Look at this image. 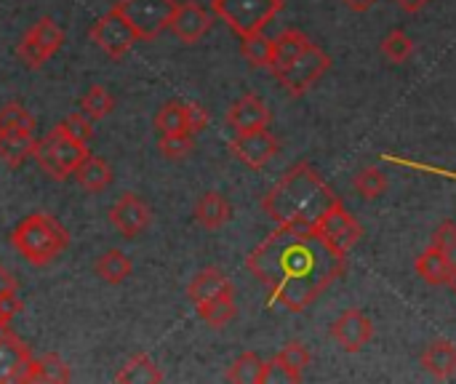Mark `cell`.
I'll list each match as a JSON object with an SVG mask.
<instances>
[{
  "label": "cell",
  "instance_id": "4dcf8cb0",
  "mask_svg": "<svg viewBox=\"0 0 456 384\" xmlns=\"http://www.w3.org/2000/svg\"><path fill=\"white\" fill-rule=\"evenodd\" d=\"M353 187H355V192H358L361 198L377 200V198H382L385 190H387V176H385V171H382L379 166H369V168H361V171L355 174Z\"/></svg>",
  "mask_w": 456,
  "mask_h": 384
},
{
  "label": "cell",
  "instance_id": "44dd1931",
  "mask_svg": "<svg viewBox=\"0 0 456 384\" xmlns=\"http://www.w3.org/2000/svg\"><path fill=\"white\" fill-rule=\"evenodd\" d=\"M313 40L302 32V29H283L275 40H273V75L281 72L283 67H289Z\"/></svg>",
  "mask_w": 456,
  "mask_h": 384
},
{
  "label": "cell",
  "instance_id": "4fadbf2b",
  "mask_svg": "<svg viewBox=\"0 0 456 384\" xmlns=\"http://www.w3.org/2000/svg\"><path fill=\"white\" fill-rule=\"evenodd\" d=\"M32 366L29 347L8 331V326L0 329V382H27Z\"/></svg>",
  "mask_w": 456,
  "mask_h": 384
},
{
  "label": "cell",
  "instance_id": "6da1fadb",
  "mask_svg": "<svg viewBox=\"0 0 456 384\" xmlns=\"http://www.w3.org/2000/svg\"><path fill=\"white\" fill-rule=\"evenodd\" d=\"M246 267L267 289L273 305L289 313H305L342 278L347 257L337 254L313 227L278 225L248 254Z\"/></svg>",
  "mask_w": 456,
  "mask_h": 384
},
{
  "label": "cell",
  "instance_id": "e0dca14e",
  "mask_svg": "<svg viewBox=\"0 0 456 384\" xmlns=\"http://www.w3.org/2000/svg\"><path fill=\"white\" fill-rule=\"evenodd\" d=\"M230 291H235V289H232L230 278H227L219 267H206V270H200V273L190 281V286H187V297H190V302H192L195 307L203 305V302H208V299H216V297H222V294H230Z\"/></svg>",
  "mask_w": 456,
  "mask_h": 384
},
{
  "label": "cell",
  "instance_id": "f6af8a7d",
  "mask_svg": "<svg viewBox=\"0 0 456 384\" xmlns=\"http://www.w3.org/2000/svg\"><path fill=\"white\" fill-rule=\"evenodd\" d=\"M446 286L452 289V294L456 297V262L452 265V273H449V278H446Z\"/></svg>",
  "mask_w": 456,
  "mask_h": 384
},
{
  "label": "cell",
  "instance_id": "e575fe53",
  "mask_svg": "<svg viewBox=\"0 0 456 384\" xmlns=\"http://www.w3.org/2000/svg\"><path fill=\"white\" fill-rule=\"evenodd\" d=\"M155 131L158 134H179V131H187L184 128V104L182 102H168L158 110L155 115Z\"/></svg>",
  "mask_w": 456,
  "mask_h": 384
},
{
  "label": "cell",
  "instance_id": "1f68e13d",
  "mask_svg": "<svg viewBox=\"0 0 456 384\" xmlns=\"http://www.w3.org/2000/svg\"><path fill=\"white\" fill-rule=\"evenodd\" d=\"M115 110V99L104 86H91L83 99H80V112L88 115L91 120H102Z\"/></svg>",
  "mask_w": 456,
  "mask_h": 384
},
{
  "label": "cell",
  "instance_id": "5b68a950",
  "mask_svg": "<svg viewBox=\"0 0 456 384\" xmlns=\"http://www.w3.org/2000/svg\"><path fill=\"white\" fill-rule=\"evenodd\" d=\"M211 11L238 35L262 32L281 11L283 0H211Z\"/></svg>",
  "mask_w": 456,
  "mask_h": 384
},
{
  "label": "cell",
  "instance_id": "b9f144b4",
  "mask_svg": "<svg viewBox=\"0 0 456 384\" xmlns=\"http://www.w3.org/2000/svg\"><path fill=\"white\" fill-rule=\"evenodd\" d=\"M19 291V283H16V278L0 265V299L3 297H8V294H16Z\"/></svg>",
  "mask_w": 456,
  "mask_h": 384
},
{
  "label": "cell",
  "instance_id": "83f0119b",
  "mask_svg": "<svg viewBox=\"0 0 456 384\" xmlns=\"http://www.w3.org/2000/svg\"><path fill=\"white\" fill-rule=\"evenodd\" d=\"M227 382L235 384H262L265 382V361L256 353H243L227 369Z\"/></svg>",
  "mask_w": 456,
  "mask_h": 384
},
{
  "label": "cell",
  "instance_id": "9a60e30c",
  "mask_svg": "<svg viewBox=\"0 0 456 384\" xmlns=\"http://www.w3.org/2000/svg\"><path fill=\"white\" fill-rule=\"evenodd\" d=\"M211 13L198 5V3H176V11L171 16L168 29L182 40V43H198L208 35L211 29Z\"/></svg>",
  "mask_w": 456,
  "mask_h": 384
},
{
  "label": "cell",
  "instance_id": "f546056e",
  "mask_svg": "<svg viewBox=\"0 0 456 384\" xmlns=\"http://www.w3.org/2000/svg\"><path fill=\"white\" fill-rule=\"evenodd\" d=\"M240 53L246 56L248 64L270 69V64H273V37H267L265 32L246 35V37H240Z\"/></svg>",
  "mask_w": 456,
  "mask_h": 384
},
{
  "label": "cell",
  "instance_id": "d4e9b609",
  "mask_svg": "<svg viewBox=\"0 0 456 384\" xmlns=\"http://www.w3.org/2000/svg\"><path fill=\"white\" fill-rule=\"evenodd\" d=\"M35 134H0V160L8 168H19L35 152Z\"/></svg>",
  "mask_w": 456,
  "mask_h": 384
},
{
  "label": "cell",
  "instance_id": "ee69618b",
  "mask_svg": "<svg viewBox=\"0 0 456 384\" xmlns=\"http://www.w3.org/2000/svg\"><path fill=\"white\" fill-rule=\"evenodd\" d=\"M406 13H417V11H422L430 0H395Z\"/></svg>",
  "mask_w": 456,
  "mask_h": 384
},
{
  "label": "cell",
  "instance_id": "4316f807",
  "mask_svg": "<svg viewBox=\"0 0 456 384\" xmlns=\"http://www.w3.org/2000/svg\"><path fill=\"white\" fill-rule=\"evenodd\" d=\"M69 380H72L69 366H67L56 353H48V355H43V358L32 361V366H29V377H27V382H53V384L69 382Z\"/></svg>",
  "mask_w": 456,
  "mask_h": 384
},
{
  "label": "cell",
  "instance_id": "2e32d148",
  "mask_svg": "<svg viewBox=\"0 0 456 384\" xmlns=\"http://www.w3.org/2000/svg\"><path fill=\"white\" fill-rule=\"evenodd\" d=\"M227 126L240 134V131H254V128H267L270 126V107L256 96V94H246L240 96L230 112H227Z\"/></svg>",
  "mask_w": 456,
  "mask_h": 384
},
{
  "label": "cell",
  "instance_id": "836d02e7",
  "mask_svg": "<svg viewBox=\"0 0 456 384\" xmlns=\"http://www.w3.org/2000/svg\"><path fill=\"white\" fill-rule=\"evenodd\" d=\"M158 150H160V155L168 158V160H184V158L195 150V136L187 134V131H179V134H160Z\"/></svg>",
  "mask_w": 456,
  "mask_h": 384
},
{
  "label": "cell",
  "instance_id": "8fae6325",
  "mask_svg": "<svg viewBox=\"0 0 456 384\" xmlns=\"http://www.w3.org/2000/svg\"><path fill=\"white\" fill-rule=\"evenodd\" d=\"M232 155L246 163L248 168H265L281 150L278 139L267 131V128H254V131H240L235 134V139L230 142Z\"/></svg>",
  "mask_w": 456,
  "mask_h": 384
},
{
  "label": "cell",
  "instance_id": "ac0fdd59",
  "mask_svg": "<svg viewBox=\"0 0 456 384\" xmlns=\"http://www.w3.org/2000/svg\"><path fill=\"white\" fill-rule=\"evenodd\" d=\"M422 369L433 374L436 380H452L456 377V345L449 339H436L422 353Z\"/></svg>",
  "mask_w": 456,
  "mask_h": 384
},
{
  "label": "cell",
  "instance_id": "9c48e42d",
  "mask_svg": "<svg viewBox=\"0 0 456 384\" xmlns=\"http://www.w3.org/2000/svg\"><path fill=\"white\" fill-rule=\"evenodd\" d=\"M337 254H342V257H347L353 249H355V243L363 238V227H361V222L345 208V203L342 200H337L318 222H315V227H313Z\"/></svg>",
  "mask_w": 456,
  "mask_h": 384
},
{
  "label": "cell",
  "instance_id": "603a6c76",
  "mask_svg": "<svg viewBox=\"0 0 456 384\" xmlns=\"http://www.w3.org/2000/svg\"><path fill=\"white\" fill-rule=\"evenodd\" d=\"M195 313H198V318H200L206 326H211V329H224V326H230V323L235 321V315H238L235 291L222 294V297H216V299H208V302L198 305Z\"/></svg>",
  "mask_w": 456,
  "mask_h": 384
},
{
  "label": "cell",
  "instance_id": "d6986e66",
  "mask_svg": "<svg viewBox=\"0 0 456 384\" xmlns=\"http://www.w3.org/2000/svg\"><path fill=\"white\" fill-rule=\"evenodd\" d=\"M195 219L206 230H222L232 219V206L222 192H203L195 203Z\"/></svg>",
  "mask_w": 456,
  "mask_h": 384
},
{
  "label": "cell",
  "instance_id": "8d00e7d4",
  "mask_svg": "<svg viewBox=\"0 0 456 384\" xmlns=\"http://www.w3.org/2000/svg\"><path fill=\"white\" fill-rule=\"evenodd\" d=\"M59 128H61L67 136H72L75 142H83V144H88V139L94 136V123H91V118L83 115V112L67 115V118L59 123Z\"/></svg>",
  "mask_w": 456,
  "mask_h": 384
},
{
  "label": "cell",
  "instance_id": "7c38bea8",
  "mask_svg": "<svg viewBox=\"0 0 456 384\" xmlns=\"http://www.w3.org/2000/svg\"><path fill=\"white\" fill-rule=\"evenodd\" d=\"M329 334H331V339L345 353H361L371 342V337H374V323H371V318L363 310L353 307V310H345L331 323V331Z\"/></svg>",
  "mask_w": 456,
  "mask_h": 384
},
{
  "label": "cell",
  "instance_id": "d590c367",
  "mask_svg": "<svg viewBox=\"0 0 456 384\" xmlns=\"http://www.w3.org/2000/svg\"><path fill=\"white\" fill-rule=\"evenodd\" d=\"M275 358H278L289 372H294V374H299V377H302V372L310 366V350H307L302 342H297V339L289 342V345H283V350H281Z\"/></svg>",
  "mask_w": 456,
  "mask_h": 384
},
{
  "label": "cell",
  "instance_id": "5bb4252c",
  "mask_svg": "<svg viewBox=\"0 0 456 384\" xmlns=\"http://www.w3.org/2000/svg\"><path fill=\"white\" fill-rule=\"evenodd\" d=\"M110 222L118 227L120 235L136 238V235H142V233L150 227L152 211H150V206H147L136 192H126V195H120V200L110 208Z\"/></svg>",
  "mask_w": 456,
  "mask_h": 384
},
{
  "label": "cell",
  "instance_id": "ba28073f",
  "mask_svg": "<svg viewBox=\"0 0 456 384\" xmlns=\"http://www.w3.org/2000/svg\"><path fill=\"white\" fill-rule=\"evenodd\" d=\"M115 8L128 19L139 40H155L168 29L171 16L176 11L174 0H120Z\"/></svg>",
  "mask_w": 456,
  "mask_h": 384
},
{
  "label": "cell",
  "instance_id": "74e56055",
  "mask_svg": "<svg viewBox=\"0 0 456 384\" xmlns=\"http://www.w3.org/2000/svg\"><path fill=\"white\" fill-rule=\"evenodd\" d=\"M208 126V112H206V107L203 104H198V102H187L184 104V128H187V134H200L203 128Z\"/></svg>",
  "mask_w": 456,
  "mask_h": 384
},
{
  "label": "cell",
  "instance_id": "ab89813d",
  "mask_svg": "<svg viewBox=\"0 0 456 384\" xmlns=\"http://www.w3.org/2000/svg\"><path fill=\"white\" fill-rule=\"evenodd\" d=\"M270 382H302V377L299 374H294V372H289L278 358H273V361H265V382L262 384H270Z\"/></svg>",
  "mask_w": 456,
  "mask_h": 384
},
{
  "label": "cell",
  "instance_id": "7402d4cb",
  "mask_svg": "<svg viewBox=\"0 0 456 384\" xmlns=\"http://www.w3.org/2000/svg\"><path fill=\"white\" fill-rule=\"evenodd\" d=\"M75 179H77V184L83 187V190H88V192H102V190H107V184L112 182V166L107 163V160H102V158H96V155H86L83 160H80V166L75 168Z\"/></svg>",
  "mask_w": 456,
  "mask_h": 384
},
{
  "label": "cell",
  "instance_id": "8992f818",
  "mask_svg": "<svg viewBox=\"0 0 456 384\" xmlns=\"http://www.w3.org/2000/svg\"><path fill=\"white\" fill-rule=\"evenodd\" d=\"M329 67H331V56L321 45L310 43L289 67L275 72V78L283 86V91L297 99V96H305L329 72Z\"/></svg>",
  "mask_w": 456,
  "mask_h": 384
},
{
  "label": "cell",
  "instance_id": "30bf717a",
  "mask_svg": "<svg viewBox=\"0 0 456 384\" xmlns=\"http://www.w3.org/2000/svg\"><path fill=\"white\" fill-rule=\"evenodd\" d=\"M88 35L99 45V51L107 53L110 59H123L131 51V45L139 40L136 32H134V27L128 24V19L118 8H112L104 16H99L91 24Z\"/></svg>",
  "mask_w": 456,
  "mask_h": 384
},
{
  "label": "cell",
  "instance_id": "f1b7e54d",
  "mask_svg": "<svg viewBox=\"0 0 456 384\" xmlns=\"http://www.w3.org/2000/svg\"><path fill=\"white\" fill-rule=\"evenodd\" d=\"M0 134H35L32 112L19 102L3 104L0 107Z\"/></svg>",
  "mask_w": 456,
  "mask_h": 384
},
{
  "label": "cell",
  "instance_id": "7bdbcfd3",
  "mask_svg": "<svg viewBox=\"0 0 456 384\" xmlns=\"http://www.w3.org/2000/svg\"><path fill=\"white\" fill-rule=\"evenodd\" d=\"M353 13H366V11H371L379 0H342Z\"/></svg>",
  "mask_w": 456,
  "mask_h": 384
},
{
  "label": "cell",
  "instance_id": "cb8c5ba5",
  "mask_svg": "<svg viewBox=\"0 0 456 384\" xmlns=\"http://www.w3.org/2000/svg\"><path fill=\"white\" fill-rule=\"evenodd\" d=\"M115 382L118 384H160L163 382V374L160 369L155 366V361L144 353L128 358L123 364V369L115 374Z\"/></svg>",
  "mask_w": 456,
  "mask_h": 384
},
{
  "label": "cell",
  "instance_id": "7a4b0ae2",
  "mask_svg": "<svg viewBox=\"0 0 456 384\" xmlns=\"http://www.w3.org/2000/svg\"><path fill=\"white\" fill-rule=\"evenodd\" d=\"M337 200V192L323 182V176L310 163H297L262 198V208L275 225L315 227V222Z\"/></svg>",
  "mask_w": 456,
  "mask_h": 384
},
{
  "label": "cell",
  "instance_id": "52a82bcc",
  "mask_svg": "<svg viewBox=\"0 0 456 384\" xmlns=\"http://www.w3.org/2000/svg\"><path fill=\"white\" fill-rule=\"evenodd\" d=\"M61 45H64L61 27L51 16H43L19 37L16 56L27 64V69H40L48 59H53L59 53Z\"/></svg>",
  "mask_w": 456,
  "mask_h": 384
},
{
  "label": "cell",
  "instance_id": "f35d334b",
  "mask_svg": "<svg viewBox=\"0 0 456 384\" xmlns=\"http://www.w3.org/2000/svg\"><path fill=\"white\" fill-rule=\"evenodd\" d=\"M430 246H436V249H441L446 254H456V222H452V219L441 222L438 230L433 233V243Z\"/></svg>",
  "mask_w": 456,
  "mask_h": 384
},
{
  "label": "cell",
  "instance_id": "d6a6232c",
  "mask_svg": "<svg viewBox=\"0 0 456 384\" xmlns=\"http://www.w3.org/2000/svg\"><path fill=\"white\" fill-rule=\"evenodd\" d=\"M382 53L393 64H403L414 53V40L409 37L406 29H390L382 40Z\"/></svg>",
  "mask_w": 456,
  "mask_h": 384
},
{
  "label": "cell",
  "instance_id": "484cf974",
  "mask_svg": "<svg viewBox=\"0 0 456 384\" xmlns=\"http://www.w3.org/2000/svg\"><path fill=\"white\" fill-rule=\"evenodd\" d=\"M96 275L104 281V283H110V286H118V283H123L131 273H134V265H131V259L120 251V249H110V251H104L99 259H96Z\"/></svg>",
  "mask_w": 456,
  "mask_h": 384
},
{
  "label": "cell",
  "instance_id": "60d3db41",
  "mask_svg": "<svg viewBox=\"0 0 456 384\" xmlns=\"http://www.w3.org/2000/svg\"><path fill=\"white\" fill-rule=\"evenodd\" d=\"M21 310H24V305H21L19 294H8V297H3V299H0V329H3V326H8V323H11Z\"/></svg>",
  "mask_w": 456,
  "mask_h": 384
},
{
  "label": "cell",
  "instance_id": "ffe728a7",
  "mask_svg": "<svg viewBox=\"0 0 456 384\" xmlns=\"http://www.w3.org/2000/svg\"><path fill=\"white\" fill-rule=\"evenodd\" d=\"M452 265H454L452 254H446V251H441L436 246H430L428 251H422L417 257V262H414L417 275L425 283H430V286H446V278L452 273Z\"/></svg>",
  "mask_w": 456,
  "mask_h": 384
},
{
  "label": "cell",
  "instance_id": "277c9868",
  "mask_svg": "<svg viewBox=\"0 0 456 384\" xmlns=\"http://www.w3.org/2000/svg\"><path fill=\"white\" fill-rule=\"evenodd\" d=\"M86 155H88V147L67 136L59 126L48 131L40 142H35V152H32L35 163L56 182H64L67 176H72Z\"/></svg>",
  "mask_w": 456,
  "mask_h": 384
},
{
  "label": "cell",
  "instance_id": "3957f363",
  "mask_svg": "<svg viewBox=\"0 0 456 384\" xmlns=\"http://www.w3.org/2000/svg\"><path fill=\"white\" fill-rule=\"evenodd\" d=\"M11 246L35 267L53 262L67 246H69V233L64 225L51 217V214H29L21 219L13 233H11Z\"/></svg>",
  "mask_w": 456,
  "mask_h": 384
}]
</instances>
